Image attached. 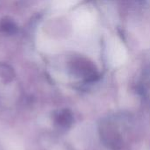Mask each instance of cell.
<instances>
[{
	"mask_svg": "<svg viewBox=\"0 0 150 150\" xmlns=\"http://www.w3.org/2000/svg\"><path fill=\"white\" fill-rule=\"evenodd\" d=\"M100 136L102 141L109 148L112 149H119L121 148L122 140L119 132L115 129V127L110 122H105L100 125L99 128Z\"/></svg>",
	"mask_w": 150,
	"mask_h": 150,
	"instance_id": "obj_1",
	"label": "cell"
}]
</instances>
